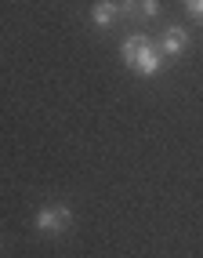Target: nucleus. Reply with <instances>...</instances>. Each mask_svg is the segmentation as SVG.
I'll return each mask as SVG.
<instances>
[{"label": "nucleus", "instance_id": "f257e3e1", "mask_svg": "<svg viewBox=\"0 0 203 258\" xmlns=\"http://www.w3.org/2000/svg\"><path fill=\"white\" fill-rule=\"evenodd\" d=\"M124 62L131 70H138L142 77H156L163 66V51H160V44H152L145 37H131L124 44Z\"/></svg>", "mask_w": 203, "mask_h": 258}, {"label": "nucleus", "instance_id": "f03ea898", "mask_svg": "<svg viewBox=\"0 0 203 258\" xmlns=\"http://www.w3.org/2000/svg\"><path fill=\"white\" fill-rule=\"evenodd\" d=\"M69 222H73V211L65 208V204H47V208H40L33 215V226L40 233H65Z\"/></svg>", "mask_w": 203, "mask_h": 258}, {"label": "nucleus", "instance_id": "7ed1b4c3", "mask_svg": "<svg viewBox=\"0 0 203 258\" xmlns=\"http://www.w3.org/2000/svg\"><path fill=\"white\" fill-rule=\"evenodd\" d=\"M185 47H189V33H185L181 26H171V29L163 33V40H160L163 58H178V55H185Z\"/></svg>", "mask_w": 203, "mask_h": 258}, {"label": "nucleus", "instance_id": "20e7f679", "mask_svg": "<svg viewBox=\"0 0 203 258\" xmlns=\"http://www.w3.org/2000/svg\"><path fill=\"white\" fill-rule=\"evenodd\" d=\"M120 0H98V4L91 8V22L98 26V29H109L116 19H120Z\"/></svg>", "mask_w": 203, "mask_h": 258}, {"label": "nucleus", "instance_id": "39448f33", "mask_svg": "<svg viewBox=\"0 0 203 258\" xmlns=\"http://www.w3.org/2000/svg\"><path fill=\"white\" fill-rule=\"evenodd\" d=\"M120 11L134 15V19H156L160 15V0H120Z\"/></svg>", "mask_w": 203, "mask_h": 258}, {"label": "nucleus", "instance_id": "423d86ee", "mask_svg": "<svg viewBox=\"0 0 203 258\" xmlns=\"http://www.w3.org/2000/svg\"><path fill=\"white\" fill-rule=\"evenodd\" d=\"M185 8H189V15H196V19L203 22V0H185Z\"/></svg>", "mask_w": 203, "mask_h": 258}]
</instances>
